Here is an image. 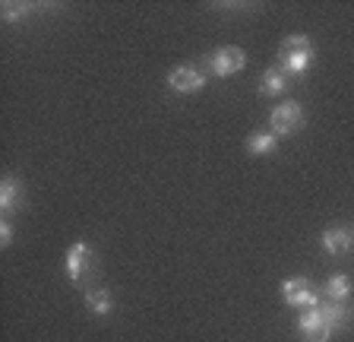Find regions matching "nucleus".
Returning a JSON list of instances; mask_svg holds the SVG:
<instances>
[{
    "label": "nucleus",
    "mask_w": 354,
    "mask_h": 342,
    "mask_svg": "<svg viewBox=\"0 0 354 342\" xmlns=\"http://www.w3.org/2000/svg\"><path fill=\"white\" fill-rule=\"evenodd\" d=\"M354 244V235L348 228H329L323 231V251L332 253V257H342L348 247Z\"/></svg>",
    "instance_id": "obj_9"
},
{
    "label": "nucleus",
    "mask_w": 354,
    "mask_h": 342,
    "mask_svg": "<svg viewBox=\"0 0 354 342\" xmlns=\"http://www.w3.org/2000/svg\"><path fill=\"white\" fill-rule=\"evenodd\" d=\"M0 244H3V247L13 244V225H10V222L0 225Z\"/></svg>",
    "instance_id": "obj_16"
},
{
    "label": "nucleus",
    "mask_w": 354,
    "mask_h": 342,
    "mask_svg": "<svg viewBox=\"0 0 354 342\" xmlns=\"http://www.w3.org/2000/svg\"><path fill=\"white\" fill-rule=\"evenodd\" d=\"M281 295H285V301L291 307H317V291H313V282L310 279H304V276H295V279H288L285 285H281Z\"/></svg>",
    "instance_id": "obj_5"
},
{
    "label": "nucleus",
    "mask_w": 354,
    "mask_h": 342,
    "mask_svg": "<svg viewBox=\"0 0 354 342\" xmlns=\"http://www.w3.org/2000/svg\"><path fill=\"white\" fill-rule=\"evenodd\" d=\"M313 42L307 35H288L285 45H281V70L288 76H304L310 67H313Z\"/></svg>",
    "instance_id": "obj_1"
},
{
    "label": "nucleus",
    "mask_w": 354,
    "mask_h": 342,
    "mask_svg": "<svg viewBox=\"0 0 354 342\" xmlns=\"http://www.w3.org/2000/svg\"><path fill=\"white\" fill-rule=\"evenodd\" d=\"M86 305H88V311H95V314H102V317H108L111 307H114V301H111V291L108 289H88L86 291Z\"/></svg>",
    "instance_id": "obj_13"
},
{
    "label": "nucleus",
    "mask_w": 354,
    "mask_h": 342,
    "mask_svg": "<svg viewBox=\"0 0 354 342\" xmlns=\"http://www.w3.org/2000/svg\"><path fill=\"white\" fill-rule=\"evenodd\" d=\"M288 89V73L281 67H272V70H266L263 80H259V92L263 96H281V92Z\"/></svg>",
    "instance_id": "obj_11"
},
{
    "label": "nucleus",
    "mask_w": 354,
    "mask_h": 342,
    "mask_svg": "<svg viewBox=\"0 0 354 342\" xmlns=\"http://www.w3.org/2000/svg\"><path fill=\"white\" fill-rule=\"evenodd\" d=\"M168 86L174 92H180V96H190V92H199L206 86V73L199 67H193V64H184V67H177L168 73Z\"/></svg>",
    "instance_id": "obj_6"
},
{
    "label": "nucleus",
    "mask_w": 354,
    "mask_h": 342,
    "mask_svg": "<svg viewBox=\"0 0 354 342\" xmlns=\"http://www.w3.org/2000/svg\"><path fill=\"white\" fill-rule=\"evenodd\" d=\"M297 327H301L307 342H329V336H332V330H329V323H326V317L319 314V307H307V311L301 314V320H297Z\"/></svg>",
    "instance_id": "obj_7"
},
{
    "label": "nucleus",
    "mask_w": 354,
    "mask_h": 342,
    "mask_svg": "<svg viewBox=\"0 0 354 342\" xmlns=\"http://www.w3.org/2000/svg\"><path fill=\"white\" fill-rule=\"evenodd\" d=\"M247 67V54L241 51L237 45H225V48H218V51L209 57V73L212 76H234V73H241V70Z\"/></svg>",
    "instance_id": "obj_4"
},
{
    "label": "nucleus",
    "mask_w": 354,
    "mask_h": 342,
    "mask_svg": "<svg viewBox=\"0 0 354 342\" xmlns=\"http://www.w3.org/2000/svg\"><path fill=\"white\" fill-rule=\"evenodd\" d=\"M95 251L86 244V241H76L70 251H66V276L70 282H86L88 276L95 273Z\"/></svg>",
    "instance_id": "obj_2"
},
{
    "label": "nucleus",
    "mask_w": 354,
    "mask_h": 342,
    "mask_svg": "<svg viewBox=\"0 0 354 342\" xmlns=\"http://www.w3.org/2000/svg\"><path fill=\"white\" fill-rule=\"evenodd\" d=\"M326 298H332V301H348V298H351V279H348L345 273L332 276L329 282H326Z\"/></svg>",
    "instance_id": "obj_14"
},
{
    "label": "nucleus",
    "mask_w": 354,
    "mask_h": 342,
    "mask_svg": "<svg viewBox=\"0 0 354 342\" xmlns=\"http://www.w3.org/2000/svg\"><path fill=\"white\" fill-rule=\"evenodd\" d=\"M26 10H29L26 3H7V7H3V23H16Z\"/></svg>",
    "instance_id": "obj_15"
},
{
    "label": "nucleus",
    "mask_w": 354,
    "mask_h": 342,
    "mask_svg": "<svg viewBox=\"0 0 354 342\" xmlns=\"http://www.w3.org/2000/svg\"><path fill=\"white\" fill-rule=\"evenodd\" d=\"M317 307L326 317V323H329L332 333L342 330V327H348V317H351V305H348V301H332V298H326V301H317Z\"/></svg>",
    "instance_id": "obj_8"
},
{
    "label": "nucleus",
    "mask_w": 354,
    "mask_h": 342,
    "mask_svg": "<svg viewBox=\"0 0 354 342\" xmlns=\"http://www.w3.org/2000/svg\"><path fill=\"white\" fill-rule=\"evenodd\" d=\"M269 127H272L275 136L297 134L304 127V108L297 102H281L279 108H272V114H269Z\"/></svg>",
    "instance_id": "obj_3"
},
{
    "label": "nucleus",
    "mask_w": 354,
    "mask_h": 342,
    "mask_svg": "<svg viewBox=\"0 0 354 342\" xmlns=\"http://www.w3.org/2000/svg\"><path fill=\"white\" fill-rule=\"evenodd\" d=\"M22 203V190H19V181L16 178H3L0 181V209L3 213H16Z\"/></svg>",
    "instance_id": "obj_10"
},
{
    "label": "nucleus",
    "mask_w": 354,
    "mask_h": 342,
    "mask_svg": "<svg viewBox=\"0 0 354 342\" xmlns=\"http://www.w3.org/2000/svg\"><path fill=\"white\" fill-rule=\"evenodd\" d=\"M275 146H279V136L269 130V134H253L250 140H247V152L250 156H269V152H275Z\"/></svg>",
    "instance_id": "obj_12"
}]
</instances>
